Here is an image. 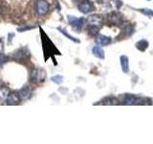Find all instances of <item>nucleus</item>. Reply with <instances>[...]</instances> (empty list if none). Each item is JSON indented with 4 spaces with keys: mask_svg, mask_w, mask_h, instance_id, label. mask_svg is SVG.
Wrapping results in <instances>:
<instances>
[{
    "mask_svg": "<svg viewBox=\"0 0 153 144\" xmlns=\"http://www.w3.org/2000/svg\"><path fill=\"white\" fill-rule=\"evenodd\" d=\"M78 8L83 14H89L95 10L93 3L89 1V0H80L78 4Z\"/></svg>",
    "mask_w": 153,
    "mask_h": 144,
    "instance_id": "nucleus-5",
    "label": "nucleus"
},
{
    "mask_svg": "<svg viewBox=\"0 0 153 144\" xmlns=\"http://www.w3.org/2000/svg\"><path fill=\"white\" fill-rule=\"evenodd\" d=\"M59 30H60V31L62 32V34H63V35H64V36H66V37H68V38H70V40H73V41H76V42H78V41H79L78 40H76V38H72V37H71V36L69 35V34H67V32H66V31H64V30H62V29H61V28H59Z\"/></svg>",
    "mask_w": 153,
    "mask_h": 144,
    "instance_id": "nucleus-23",
    "label": "nucleus"
},
{
    "mask_svg": "<svg viewBox=\"0 0 153 144\" xmlns=\"http://www.w3.org/2000/svg\"><path fill=\"white\" fill-rule=\"evenodd\" d=\"M151 100L146 97H139L136 98L135 105H151Z\"/></svg>",
    "mask_w": 153,
    "mask_h": 144,
    "instance_id": "nucleus-18",
    "label": "nucleus"
},
{
    "mask_svg": "<svg viewBox=\"0 0 153 144\" xmlns=\"http://www.w3.org/2000/svg\"><path fill=\"white\" fill-rule=\"evenodd\" d=\"M143 13H146V14H150V16H153V12L150 11V10H148V9L143 10Z\"/></svg>",
    "mask_w": 153,
    "mask_h": 144,
    "instance_id": "nucleus-24",
    "label": "nucleus"
},
{
    "mask_svg": "<svg viewBox=\"0 0 153 144\" xmlns=\"http://www.w3.org/2000/svg\"><path fill=\"white\" fill-rule=\"evenodd\" d=\"M96 41H97V43L100 46H105V45L110 44V42H111V38H110L109 37L103 36V35H99L97 37V38H96Z\"/></svg>",
    "mask_w": 153,
    "mask_h": 144,
    "instance_id": "nucleus-11",
    "label": "nucleus"
},
{
    "mask_svg": "<svg viewBox=\"0 0 153 144\" xmlns=\"http://www.w3.org/2000/svg\"><path fill=\"white\" fill-rule=\"evenodd\" d=\"M133 30H134V27L132 26V25H126V27H124V29H123V33L124 34H126V35H131L132 34V32H133Z\"/></svg>",
    "mask_w": 153,
    "mask_h": 144,
    "instance_id": "nucleus-21",
    "label": "nucleus"
},
{
    "mask_svg": "<svg viewBox=\"0 0 153 144\" xmlns=\"http://www.w3.org/2000/svg\"><path fill=\"white\" fill-rule=\"evenodd\" d=\"M8 61H9L8 56L3 55V54H0V66L3 65L4 64H6Z\"/></svg>",
    "mask_w": 153,
    "mask_h": 144,
    "instance_id": "nucleus-22",
    "label": "nucleus"
},
{
    "mask_svg": "<svg viewBox=\"0 0 153 144\" xmlns=\"http://www.w3.org/2000/svg\"><path fill=\"white\" fill-rule=\"evenodd\" d=\"M32 94H33V90L28 86H25L24 88H22L18 92V96L20 100H27L29 98H31Z\"/></svg>",
    "mask_w": 153,
    "mask_h": 144,
    "instance_id": "nucleus-7",
    "label": "nucleus"
},
{
    "mask_svg": "<svg viewBox=\"0 0 153 144\" xmlns=\"http://www.w3.org/2000/svg\"><path fill=\"white\" fill-rule=\"evenodd\" d=\"M49 11V3L46 0H38L36 4V12L38 16H45Z\"/></svg>",
    "mask_w": 153,
    "mask_h": 144,
    "instance_id": "nucleus-4",
    "label": "nucleus"
},
{
    "mask_svg": "<svg viewBox=\"0 0 153 144\" xmlns=\"http://www.w3.org/2000/svg\"><path fill=\"white\" fill-rule=\"evenodd\" d=\"M136 47L138 48L139 50L141 51H145L146 48L148 47V41L146 40H141L140 41H138L136 43Z\"/></svg>",
    "mask_w": 153,
    "mask_h": 144,
    "instance_id": "nucleus-17",
    "label": "nucleus"
},
{
    "mask_svg": "<svg viewBox=\"0 0 153 144\" xmlns=\"http://www.w3.org/2000/svg\"><path fill=\"white\" fill-rule=\"evenodd\" d=\"M136 98L134 95H130V94H127L124 96L123 98V105H135V101Z\"/></svg>",
    "mask_w": 153,
    "mask_h": 144,
    "instance_id": "nucleus-14",
    "label": "nucleus"
},
{
    "mask_svg": "<svg viewBox=\"0 0 153 144\" xmlns=\"http://www.w3.org/2000/svg\"><path fill=\"white\" fill-rule=\"evenodd\" d=\"M102 22H103L102 18L99 16H91L88 17V25L97 26V27L100 28L102 25Z\"/></svg>",
    "mask_w": 153,
    "mask_h": 144,
    "instance_id": "nucleus-9",
    "label": "nucleus"
},
{
    "mask_svg": "<svg viewBox=\"0 0 153 144\" xmlns=\"http://www.w3.org/2000/svg\"><path fill=\"white\" fill-rule=\"evenodd\" d=\"M121 65H122L123 71L127 73L129 70V61H128V58L126 55H123L121 57Z\"/></svg>",
    "mask_w": 153,
    "mask_h": 144,
    "instance_id": "nucleus-13",
    "label": "nucleus"
},
{
    "mask_svg": "<svg viewBox=\"0 0 153 144\" xmlns=\"http://www.w3.org/2000/svg\"><path fill=\"white\" fill-rule=\"evenodd\" d=\"M2 13V8H1V6H0V14Z\"/></svg>",
    "mask_w": 153,
    "mask_h": 144,
    "instance_id": "nucleus-26",
    "label": "nucleus"
},
{
    "mask_svg": "<svg viewBox=\"0 0 153 144\" xmlns=\"http://www.w3.org/2000/svg\"><path fill=\"white\" fill-rule=\"evenodd\" d=\"M6 102L10 106L18 105L20 103V98H19L18 93H10L6 99Z\"/></svg>",
    "mask_w": 153,
    "mask_h": 144,
    "instance_id": "nucleus-10",
    "label": "nucleus"
},
{
    "mask_svg": "<svg viewBox=\"0 0 153 144\" xmlns=\"http://www.w3.org/2000/svg\"><path fill=\"white\" fill-rule=\"evenodd\" d=\"M68 20L72 25H73V28L75 29V30H80L81 27H82V23H83L82 18H76L75 16H69Z\"/></svg>",
    "mask_w": 153,
    "mask_h": 144,
    "instance_id": "nucleus-8",
    "label": "nucleus"
},
{
    "mask_svg": "<svg viewBox=\"0 0 153 144\" xmlns=\"http://www.w3.org/2000/svg\"><path fill=\"white\" fill-rule=\"evenodd\" d=\"M51 80L54 82V83H56V85H59V84L62 83V82H63V77L60 76V75H56V76L52 77Z\"/></svg>",
    "mask_w": 153,
    "mask_h": 144,
    "instance_id": "nucleus-20",
    "label": "nucleus"
},
{
    "mask_svg": "<svg viewBox=\"0 0 153 144\" xmlns=\"http://www.w3.org/2000/svg\"><path fill=\"white\" fill-rule=\"evenodd\" d=\"M107 21L112 25L120 26L123 23V16L120 13L112 12L107 16Z\"/></svg>",
    "mask_w": 153,
    "mask_h": 144,
    "instance_id": "nucleus-3",
    "label": "nucleus"
},
{
    "mask_svg": "<svg viewBox=\"0 0 153 144\" xmlns=\"http://www.w3.org/2000/svg\"><path fill=\"white\" fill-rule=\"evenodd\" d=\"M100 104H103V105H118L119 101L115 97H106V98H104L102 101V103H100Z\"/></svg>",
    "mask_w": 153,
    "mask_h": 144,
    "instance_id": "nucleus-16",
    "label": "nucleus"
},
{
    "mask_svg": "<svg viewBox=\"0 0 153 144\" xmlns=\"http://www.w3.org/2000/svg\"><path fill=\"white\" fill-rule=\"evenodd\" d=\"M9 94H10V89L7 86H0V99L6 100Z\"/></svg>",
    "mask_w": 153,
    "mask_h": 144,
    "instance_id": "nucleus-15",
    "label": "nucleus"
},
{
    "mask_svg": "<svg viewBox=\"0 0 153 144\" xmlns=\"http://www.w3.org/2000/svg\"><path fill=\"white\" fill-rule=\"evenodd\" d=\"M40 33H41V38H42V46H43V52L45 55V61H47L48 57H51L55 54H60L59 51L56 50V46L53 44V42L49 40V38L45 34L44 31H42L40 28Z\"/></svg>",
    "mask_w": 153,
    "mask_h": 144,
    "instance_id": "nucleus-1",
    "label": "nucleus"
},
{
    "mask_svg": "<svg viewBox=\"0 0 153 144\" xmlns=\"http://www.w3.org/2000/svg\"><path fill=\"white\" fill-rule=\"evenodd\" d=\"M100 28L97 27V26H92V25H88V32L90 35H92V36H95V35H97L99 30H100Z\"/></svg>",
    "mask_w": 153,
    "mask_h": 144,
    "instance_id": "nucleus-19",
    "label": "nucleus"
},
{
    "mask_svg": "<svg viewBox=\"0 0 153 144\" xmlns=\"http://www.w3.org/2000/svg\"><path fill=\"white\" fill-rule=\"evenodd\" d=\"M73 1H75V2H76V1H79V0H73Z\"/></svg>",
    "mask_w": 153,
    "mask_h": 144,
    "instance_id": "nucleus-27",
    "label": "nucleus"
},
{
    "mask_svg": "<svg viewBox=\"0 0 153 144\" xmlns=\"http://www.w3.org/2000/svg\"><path fill=\"white\" fill-rule=\"evenodd\" d=\"M30 58V52L26 48H20L14 53V59L18 62H25Z\"/></svg>",
    "mask_w": 153,
    "mask_h": 144,
    "instance_id": "nucleus-6",
    "label": "nucleus"
},
{
    "mask_svg": "<svg viewBox=\"0 0 153 144\" xmlns=\"http://www.w3.org/2000/svg\"><path fill=\"white\" fill-rule=\"evenodd\" d=\"M3 47H4V44H3V42L0 40V52H2L3 51Z\"/></svg>",
    "mask_w": 153,
    "mask_h": 144,
    "instance_id": "nucleus-25",
    "label": "nucleus"
},
{
    "mask_svg": "<svg viewBox=\"0 0 153 144\" xmlns=\"http://www.w3.org/2000/svg\"><path fill=\"white\" fill-rule=\"evenodd\" d=\"M46 78V72L42 68H33L30 74V81L33 84L41 83Z\"/></svg>",
    "mask_w": 153,
    "mask_h": 144,
    "instance_id": "nucleus-2",
    "label": "nucleus"
},
{
    "mask_svg": "<svg viewBox=\"0 0 153 144\" xmlns=\"http://www.w3.org/2000/svg\"><path fill=\"white\" fill-rule=\"evenodd\" d=\"M92 52H93L94 56L99 58V59H104V51H103V49L100 45L94 46L93 49H92Z\"/></svg>",
    "mask_w": 153,
    "mask_h": 144,
    "instance_id": "nucleus-12",
    "label": "nucleus"
}]
</instances>
